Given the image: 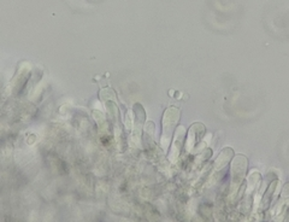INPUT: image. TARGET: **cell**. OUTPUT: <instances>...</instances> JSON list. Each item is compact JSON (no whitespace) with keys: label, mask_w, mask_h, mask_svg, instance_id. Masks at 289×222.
<instances>
[{"label":"cell","mask_w":289,"mask_h":222,"mask_svg":"<svg viewBox=\"0 0 289 222\" xmlns=\"http://www.w3.org/2000/svg\"><path fill=\"white\" fill-rule=\"evenodd\" d=\"M178 116H180L178 110L171 108V109L167 110L165 116L163 117V138H161V144H163L164 148H167L170 139H171L172 134H174V128L177 123Z\"/></svg>","instance_id":"obj_1"},{"label":"cell","mask_w":289,"mask_h":222,"mask_svg":"<svg viewBox=\"0 0 289 222\" xmlns=\"http://www.w3.org/2000/svg\"><path fill=\"white\" fill-rule=\"evenodd\" d=\"M183 137H185V128H183V127H180V128H178V132L176 133V140H174V148L175 151H176L175 158H176L178 153H180L181 148H182L183 145V140H185ZM174 148H172V150H174Z\"/></svg>","instance_id":"obj_2"}]
</instances>
